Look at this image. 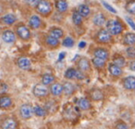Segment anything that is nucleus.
<instances>
[{"mask_svg":"<svg viewBox=\"0 0 135 129\" xmlns=\"http://www.w3.org/2000/svg\"><path fill=\"white\" fill-rule=\"evenodd\" d=\"M75 92V86L70 82H66L63 85V93L67 96H70Z\"/></svg>","mask_w":135,"mask_h":129,"instance_id":"obj_24","label":"nucleus"},{"mask_svg":"<svg viewBox=\"0 0 135 129\" xmlns=\"http://www.w3.org/2000/svg\"><path fill=\"white\" fill-rule=\"evenodd\" d=\"M93 22L94 24H95L96 26H103L105 23V17L103 13H97L94 16V19H93Z\"/></svg>","mask_w":135,"mask_h":129,"instance_id":"obj_25","label":"nucleus"},{"mask_svg":"<svg viewBox=\"0 0 135 129\" xmlns=\"http://www.w3.org/2000/svg\"><path fill=\"white\" fill-rule=\"evenodd\" d=\"M94 57L101 58V59H104L107 61L109 58V52L107 49L99 47V48H96L95 50L94 51Z\"/></svg>","mask_w":135,"mask_h":129,"instance_id":"obj_17","label":"nucleus"},{"mask_svg":"<svg viewBox=\"0 0 135 129\" xmlns=\"http://www.w3.org/2000/svg\"><path fill=\"white\" fill-rule=\"evenodd\" d=\"M129 68L131 71H135V60H132V61L129 64Z\"/></svg>","mask_w":135,"mask_h":129,"instance_id":"obj_43","label":"nucleus"},{"mask_svg":"<svg viewBox=\"0 0 135 129\" xmlns=\"http://www.w3.org/2000/svg\"><path fill=\"white\" fill-rule=\"evenodd\" d=\"M64 77L67 79H77V80H83L85 79V75L83 72L73 68H68L64 74Z\"/></svg>","mask_w":135,"mask_h":129,"instance_id":"obj_2","label":"nucleus"},{"mask_svg":"<svg viewBox=\"0 0 135 129\" xmlns=\"http://www.w3.org/2000/svg\"><path fill=\"white\" fill-rule=\"evenodd\" d=\"M2 40L7 43H12L16 41V34L14 33L12 30H6L3 32L2 35H1Z\"/></svg>","mask_w":135,"mask_h":129,"instance_id":"obj_12","label":"nucleus"},{"mask_svg":"<svg viewBox=\"0 0 135 129\" xmlns=\"http://www.w3.org/2000/svg\"><path fill=\"white\" fill-rule=\"evenodd\" d=\"M45 110L47 111L48 113H55V112L57 111L58 109V105L57 102L54 100H50V101H47L45 103Z\"/></svg>","mask_w":135,"mask_h":129,"instance_id":"obj_18","label":"nucleus"},{"mask_svg":"<svg viewBox=\"0 0 135 129\" xmlns=\"http://www.w3.org/2000/svg\"><path fill=\"white\" fill-rule=\"evenodd\" d=\"M32 93L37 98H45L48 96L49 90L46 86L45 85H36L32 89Z\"/></svg>","mask_w":135,"mask_h":129,"instance_id":"obj_8","label":"nucleus"},{"mask_svg":"<svg viewBox=\"0 0 135 129\" xmlns=\"http://www.w3.org/2000/svg\"><path fill=\"white\" fill-rule=\"evenodd\" d=\"M126 54L127 56L131 59H135V47L134 46H129L126 49Z\"/></svg>","mask_w":135,"mask_h":129,"instance_id":"obj_36","label":"nucleus"},{"mask_svg":"<svg viewBox=\"0 0 135 129\" xmlns=\"http://www.w3.org/2000/svg\"><path fill=\"white\" fill-rule=\"evenodd\" d=\"M36 9H37L38 13L46 16L52 11V6L48 0H40V2L36 6Z\"/></svg>","mask_w":135,"mask_h":129,"instance_id":"obj_5","label":"nucleus"},{"mask_svg":"<svg viewBox=\"0 0 135 129\" xmlns=\"http://www.w3.org/2000/svg\"><path fill=\"white\" fill-rule=\"evenodd\" d=\"M49 35L56 38V39H60L61 37H63L64 32L60 28H53L49 32Z\"/></svg>","mask_w":135,"mask_h":129,"instance_id":"obj_32","label":"nucleus"},{"mask_svg":"<svg viewBox=\"0 0 135 129\" xmlns=\"http://www.w3.org/2000/svg\"><path fill=\"white\" fill-rule=\"evenodd\" d=\"M125 8L129 14L135 15V0H129L126 3Z\"/></svg>","mask_w":135,"mask_h":129,"instance_id":"obj_34","label":"nucleus"},{"mask_svg":"<svg viewBox=\"0 0 135 129\" xmlns=\"http://www.w3.org/2000/svg\"><path fill=\"white\" fill-rule=\"evenodd\" d=\"M42 24V20L40 19V17L36 15H33L31 17L30 20H29V25H30V28L36 30V29H39L41 27Z\"/></svg>","mask_w":135,"mask_h":129,"instance_id":"obj_20","label":"nucleus"},{"mask_svg":"<svg viewBox=\"0 0 135 129\" xmlns=\"http://www.w3.org/2000/svg\"><path fill=\"white\" fill-rule=\"evenodd\" d=\"M26 4H28L29 6L32 7H36L38 5V3L40 2V0H25Z\"/></svg>","mask_w":135,"mask_h":129,"instance_id":"obj_40","label":"nucleus"},{"mask_svg":"<svg viewBox=\"0 0 135 129\" xmlns=\"http://www.w3.org/2000/svg\"><path fill=\"white\" fill-rule=\"evenodd\" d=\"M85 46H86V43H85L84 41H81V43H79V47H80V48L83 49V48H84Z\"/></svg>","mask_w":135,"mask_h":129,"instance_id":"obj_45","label":"nucleus"},{"mask_svg":"<svg viewBox=\"0 0 135 129\" xmlns=\"http://www.w3.org/2000/svg\"><path fill=\"white\" fill-rule=\"evenodd\" d=\"M79 111H81L77 106L74 107V106H70V107H67V108L64 109V117L66 118L67 120H74L76 118V116L79 115Z\"/></svg>","mask_w":135,"mask_h":129,"instance_id":"obj_7","label":"nucleus"},{"mask_svg":"<svg viewBox=\"0 0 135 129\" xmlns=\"http://www.w3.org/2000/svg\"><path fill=\"white\" fill-rule=\"evenodd\" d=\"M115 127H116V129H129V126H128V125L125 123L124 121H118L116 123V125H115Z\"/></svg>","mask_w":135,"mask_h":129,"instance_id":"obj_38","label":"nucleus"},{"mask_svg":"<svg viewBox=\"0 0 135 129\" xmlns=\"http://www.w3.org/2000/svg\"><path fill=\"white\" fill-rule=\"evenodd\" d=\"M17 65L21 69L29 70L32 66V62L27 57H20L17 61Z\"/></svg>","mask_w":135,"mask_h":129,"instance_id":"obj_14","label":"nucleus"},{"mask_svg":"<svg viewBox=\"0 0 135 129\" xmlns=\"http://www.w3.org/2000/svg\"><path fill=\"white\" fill-rule=\"evenodd\" d=\"M19 123L13 116H8L4 118L0 123V129H18Z\"/></svg>","mask_w":135,"mask_h":129,"instance_id":"obj_3","label":"nucleus"},{"mask_svg":"<svg viewBox=\"0 0 135 129\" xmlns=\"http://www.w3.org/2000/svg\"><path fill=\"white\" fill-rule=\"evenodd\" d=\"M123 24L118 19H110L107 22V30L111 35H118L123 32Z\"/></svg>","mask_w":135,"mask_h":129,"instance_id":"obj_1","label":"nucleus"},{"mask_svg":"<svg viewBox=\"0 0 135 129\" xmlns=\"http://www.w3.org/2000/svg\"><path fill=\"white\" fill-rule=\"evenodd\" d=\"M20 114L24 120L31 119L33 115V107L30 103H23L20 107Z\"/></svg>","mask_w":135,"mask_h":129,"instance_id":"obj_4","label":"nucleus"},{"mask_svg":"<svg viewBox=\"0 0 135 129\" xmlns=\"http://www.w3.org/2000/svg\"><path fill=\"white\" fill-rule=\"evenodd\" d=\"M113 64H115L116 66H119V68H124L126 66V60L120 54H115L113 56Z\"/></svg>","mask_w":135,"mask_h":129,"instance_id":"obj_27","label":"nucleus"},{"mask_svg":"<svg viewBox=\"0 0 135 129\" xmlns=\"http://www.w3.org/2000/svg\"><path fill=\"white\" fill-rule=\"evenodd\" d=\"M76 104H77V107L81 111H87L92 107L90 100H88L87 98H80L77 101V102H76Z\"/></svg>","mask_w":135,"mask_h":129,"instance_id":"obj_13","label":"nucleus"},{"mask_svg":"<svg viewBox=\"0 0 135 129\" xmlns=\"http://www.w3.org/2000/svg\"><path fill=\"white\" fill-rule=\"evenodd\" d=\"M123 87L128 90H135V77L129 76L123 79Z\"/></svg>","mask_w":135,"mask_h":129,"instance_id":"obj_15","label":"nucleus"},{"mask_svg":"<svg viewBox=\"0 0 135 129\" xmlns=\"http://www.w3.org/2000/svg\"><path fill=\"white\" fill-rule=\"evenodd\" d=\"M72 21L75 25L79 26L83 23V16L79 13L78 11H75L72 15Z\"/></svg>","mask_w":135,"mask_h":129,"instance_id":"obj_35","label":"nucleus"},{"mask_svg":"<svg viewBox=\"0 0 135 129\" xmlns=\"http://www.w3.org/2000/svg\"><path fill=\"white\" fill-rule=\"evenodd\" d=\"M63 46L65 47H72L74 45V40L72 39L71 37H66L65 39L63 40V43H62Z\"/></svg>","mask_w":135,"mask_h":129,"instance_id":"obj_37","label":"nucleus"},{"mask_svg":"<svg viewBox=\"0 0 135 129\" xmlns=\"http://www.w3.org/2000/svg\"><path fill=\"white\" fill-rule=\"evenodd\" d=\"M50 92L55 97H60L63 94V85L60 83H54L51 85Z\"/></svg>","mask_w":135,"mask_h":129,"instance_id":"obj_16","label":"nucleus"},{"mask_svg":"<svg viewBox=\"0 0 135 129\" xmlns=\"http://www.w3.org/2000/svg\"><path fill=\"white\" fill-rule=\"evenodd\" d=\"M56 8L59 12H65L68 9V3L66 0H57L56 3Z\"/></svg>","mask_w":135,"mask_h":129,"instance_id":"obj_33","label":"nucleus"},{"mask_svg":"<svg viewBox=\"0 0 135 129\" xmlns=\"http://www.w3.org/2000/svg\"><path fill=\"white\" fill-rule=\"evenodd\" d=\"M92 63L96 68L98 69H102L105 66V60L101 59V58L98 57H94L92 59Z\"/></svg>","mask_w":135,"mask_h":129,"instance_id":"obj_31","label":"nucleus"},{"mask_svg":"<svg viewBox=\"0 0 135 129\" xmlns=\"http://www.w3.org/2000/svg\"><path fill=\"white\" fill-rule=\"evenodd\" d=\"M2 20V23L5 25H11L13 24L16 21V17L13 15V14H7L4 17L1 19Z\"/></svg>","mask_w":135,"mask_h":129,"instance_id":"obj_29","label":"nucleus"},{"mask_svg":"<svg viewBox=\"0 0 135 129\" xmlns=\"http://www.w3.org/2000/svg\"><path fill=\"white\" fill-rule=\"evenodd\" d=\"M103 5H104V7H105V8H107V10H108V11H110V12H112V13H114V14H116L117 13V10L115 9L114 8H113V7H111L110 5L108 4V3H107L105 2V1H103Z\"/></svg>","mask_w":135,"mask_h":129,"instance_id":"obj_39","label":"nucleus"},{"mask_svg":"<svg viewBox=\"0 0 135 129\" xmlns=\"http://www.w3.org/2000/svg\"><path fill=\"white\" fill-rule=\"evenodd\" d=\"M66 54L64 52H61L59 54V56H58V61H61V60H63V58L65 57Z\"/></svg>","mask_w":135,"mask_h":129,"instance_id":"obj_44","label":"nucleus"},{"mask_svg":"<svg viewBox=\"0 0 135 129\" xmlns=\"http://www.w3.org/2000/svg\"><path fill=\"white\" fill-rule=\"evenodd\" d=\"M55 78L54 75L52 74H49V73H46V74H44L42 76V84L45 85V86H49V85H52L55 83Z\"/></svg>","mask_w":135,"mask_h":129,"instance_id":"obj_23","label":"nucleus"},{"mask_svg":"<svg viewBox=\"0 0 135 129\" xmlns=\"http://www.w3.org/2000/svg\"><path fill=\"white\" fill-rule=\"evenodd\" d=\"M90 97L93 101H102V100L104 99V93L99 89H94V90H91Z\"/></svg>","mask_w":135,"mask_h":129,"instance_id":"obj_21","label":"nucleus"},{"mask_svg":"<svg viewBox=\"0 0 135 129\" xmlns=\"http://www.w3.org/2000/svg\"><path fill=\"white\" fill-rule=\"evenodd\" d=\"M96 40L98 43H108L112 41V35L109 33V32L107 29H102L97 32Z\"/></svg>","mask_w":135,"mask_h":129,"instance_id":"obj_6","label":"nucleus"},{"mask_svg":"<svg viewBox=\"0 0 135 129\" xmlns=\"http://www.w3.org/2000/svg\"><path fill=\"white\" fill-rule=\"evenodd\" d=\"M16 33H17V35L19 36L21 40H23V41H28V40L31 38L30 30H29L28 27L25 26V25H23V24L19 25V26L17 27Z\"/></svg>","mask_w":135,"mask_h":129,"instance_id":"obj_9","label":"nucleus"},{"mask_svg":"<svg viewBox=\"0 0 135 129\" xmlns=\"http://www.w3.org/2000/svg\"><path fill=\"white\" fill-rule=\"evenodd\" d=\"M78 12H79V13L81 14L83 17L86 18V17H88V16L90 15L91 9H90V8L87 6V5L83 4V5H80V6H79V8H78Z\"/></svg>","mask_w":135,"mask_h":129,"instance_id":"obj_30","label":"nucleus"},{"mask_svg":"<svg viewBox=\"0 0 135 129\" xmlns=\"http://www.w3.org/2000/svg\"><path fill=\"white\" fill-rule=\"evenodd\" d=\"M134 126H135V123H134Z\"/></svg>","mask_w":135,"mask_h":129,"instance_id":"obj_46","label":"nucleus"},{"mask_svg":"<svg viewBox=\"0 0 135 129\" xmlns=\"http://www.w3.org/2000/svg\"><path fill=\"white\" fill-rule=\"evenodd\" d=\"M45 43H46V44L48 45L49 47H52V48H56V47H57L58 45H59V41H58V39H56V38H55V37H52V36H50V35H48L45 38Z\"/></svg>","mask_w":135,"mask_h":129,"instance_id":"obj_28","label":"nucleus"},{"mask_svg":"<svg viewBox=\"0 0 135 129\" xmlns=\"http://www.w3.org/2000/svg\"><path fill=\"white\" fill-rule=\"evenodd\" d=\"M124 43L126 45H129V46H133L135 44V33L132 32H128L124 36Z\"/></svg>","mask_w":135,"mask_h":129,"instance_id":"obj_26","label":"nucleus"},{"mask_svg":"<svg viewBox=\"0 0 135 129\" xmlns=\"http://www.w3.org/2000/svg\"><path fill=\"white\" fill-rule=\"evenodd\" d=\"M78 68H79V70H81L83 73L88 72L89 70H91V65L89 60L86 57L80 58V60L78 61Z\"/></svg>","mask_w":135,"mask_h":129,"instance_id":"obj_11","label":"nucleus"},{"mask_svg":"<svg viewBox=\"0 0 135 129\" xmlns=\"http://www.w3.org/2000/svg\"><path fill=\"white\" fill-rule=\"evenodd\" d=\"M33 113H34V115L38 116V117L44 118L48 114V112H47V111L45 110V107L36 104L33 106Z\"/></svg>","mask_w":135,"mask_h":129,"instance_id":"obj_22","label":"nucleus"},{"mask_svg":"<svg viewBox=\"0 0 135 129\" xmlns=\"http://www.w3.org/2000/svg\"><path fill=\"white\" fill-rule=\"evenodd\" d=\"M8 85L7 84H0V94H4L8 90Z\"/></svg>","mask_w":135,"mask_h":129,"instance_id":"obj_41","label":"nucleus"},{"mask_svg":"<svg viewBox=\"0 0 135 129\" xmlns=\"http://www.w3.org/2000/svg\"><path fill=\"white\" fill-rule=\"evenodd\" d=\"M126 20H127L129 26H131V28L132 29V30H135V22H134V21H133L131 18H126Z\"/></svg>","mask_w":135,"mask_h":129,"instance_id":"obj_42","label":"nucleus"},{"mask_svg":"<svg viewBox=\"0 0 135 129\" xmlns=\"http://www.w3.org/2000/svg\"><path fill=\"white\" fill-rule=\"evenodd\" d=\"M108 72L112 77H116V78L120 77V76L122 75V73H123L121 68L116 66V65L113 63L110 64V65L108 66Z\"/></svg>","mask_w":135,"mask_h":129,"instance_id":"obj_19","label":"nucleus"},{"mask_svg":"<svg viewBox=\"0 0 135 129\" xmlns=\"http://www.w3.org/2000/svg\"><path fill=\"white\" fill-rule=\"evenodd\" d=\"M12 99L8 95H1L0 96V109L1 110H8L12 106Z\"/></svg>","mask_w":135,"mask_h":129,"instance_id":"obj_10","label":"nucleus"}]
</instances>
